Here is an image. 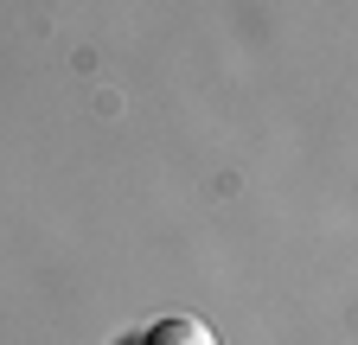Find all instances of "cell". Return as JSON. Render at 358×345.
Here are the masks:
<instances>
[{
  "instance_id": "1",
  "label": "cell",
  "mask_w": 358,
  "mask_h": 345,
  "mask_svg": "<svg viewBox=\"0 0 358 345\" xmlns=\"http://www.w3.org/2000/svg\"><path fill=\"white\" fill-rule=\"evenodd\" d=\"M141 345H217L199 320H160V326H148V339Z\"/></svg>"
}]
</instances>
